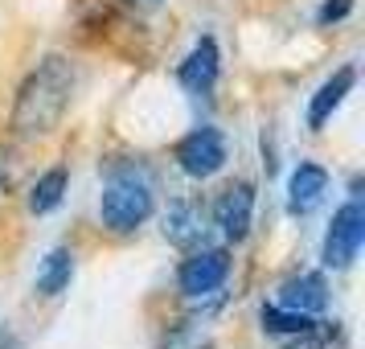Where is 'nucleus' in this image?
<instances>
[{
  "mask_svg": "<svg viewBox=\"0 0 365 349\" xmlns=\"http://www.w3.org/2000/svg\"><path fill=\"white\" fill-rule=\"evenodd\" d=\"M66 189H70V173L66 165H53L46 168L41 177L34 181V189H29V214H53L58 206H62V198H66Z\"/></svg>",
  "mask_w": 365,
  "mask_h": 349,
  "instance_id": "4468645a",
  "label": "nucleus"
},
{
  "mask_svg": "<svg viewBox=\"0 0 365 349\" xmlns=\"http://www.w3.org/2000/svg\"><path fill=\"white\" fill-rule=\"evenodd\" d=\"M320 325V316H308V313H296V308H283V304H263L259 308V329L267 337H279V341H299Z\"/></svg>",
  "mask_w": 365,
  "mask_h": 349,
  "instance_id": "f8f14e48",
  "label": "nucleus"
},
{
  "mask_svg": "<svg viewBox=\"0 0 365 349\" xmlns=\"http://www.w3.org/2000/svg\"><path fill=\"white\" fill-rule=\"evenodd\" d=\"M217 79H222V54H217V41L214 37H201L197 46L181 58L177 83H181V91H189L193 99H205V95H214Z\"/></svg>",
  "mask_w": 365,
  "mask_h": 349,
  "instance_id": "0eeeda50",
  "label": "nucleus"
},
{
  "mask_svg": "<svg viewBox=\"0 0 365 349\" xmlns=\"http://www.w3.org/2000/svg\"><path fill=\"white\" fill-rule=\"evenodd\" d=\"M353 17V0H324L320 9H316V25L320 29H329V25H341V21Z\"/></svg>",
  "mask_w": 365,
  "mask_h": 349,
  "instance_id": "2eb2a0df",
  "label": "nucleus"
},
{
  "mask_svg": "<svg viewBox=\"0 0 365 349\" xmlns=\"http://www.w3.org/2000/svg\"><path fill=\"white\" fill-rule=\"evenodd\" d=\"M234 255L230 247H193L177 267V292L185 300H214L222 292V283L230 280Z\"/></svg>",
  "mask_w": 365,
  "mask_h": 349,
  "instance_id": "7ed1b4c3",
  "label": "nucleus"
},
{
  "mask_svg": "<svg viewBox=\"0 0 365 349\" xmlns=\"http://www.w3.org/2000/svg\"><path fill=\"white\" fill-rule=\"evenodd\" d=\"M283 308H296V313H308V316H320L329 308V280L320 275V271H296V275H287V280L275 288Z\"/></svg>",
  "mask_w": 365,
  "mask_h": 349,
  "instance_id": "9b49d317",
  "label": "nucleus"
},
{
  "mask_svg": "<svg viewBox=\"0 0 365 349\" xmlns=\"http://www.w3.org/2000/svg\"><path fill=\"white\" fill-rule=\"evenodd\" d=\"M119 9H128V13H156V9H165L168 0H115Z\"/></svg>",
  "mask_w": 365,
  "mask_h": 349,
  "instance_id": "f3484780",
  "label": "nucleus"
},
{
  "mask_svg": "<svg viewBox=\"0 0 365 349\" xmlns=\"http://www.w3.org/2000/svg\"><path fill=\"white\" fill-rule=\"evenodd\" d=\"M361 247H365V206H361V198H349L345 206L332 214L320 259H324V267H332V271H349V267L357 263Z\"/></svg>",
  "mask_w": 365,
  "mask_h": 349,
  "instance_id": "39448f33",
  "label": "nucleus"
},
{
  "mask_svg": "<svg viewBox=\"0 0 365 349\" xmlns=\"http://www.w3.org/2000/svg\"><path fill=\"white\" fill-rule=\"evenodd\" d=\"M173 161H177V168H181L185 177H193V181H210V177H217V173L226 168V161H230V144H226L222 128L201 123V128H193V132H185L181 140H177Z\"/></svg>",
  "mask_w": 365,
  "mask_h": 349,
  "instance_id": "20e7f679",
  "label": "nucleus"
},
{
  "mask_svg": "<svg viewBox=\"0 0 365 349\" xmlns=\"http://www.w3.org/2000/svg\"><path fill=\"white\" fill-rule=\"evenodd\" d=\"M329 193V168L316 161H299L287 177V210L296 218H308Z\"/></svg>",
  "mask_w": 365,
  "mask_h": 349,
  "instance_id": "1a4fd4ad",
  "label": "nucleus"
},
{
  "mask_svg": "<svg viewBox=\"0 0 365 349\" xmlns=\"http://www.w3.org/2000/svg\"><path fill=\"white\" fill-rule=\"evenodd\" d=\"M353 86H357V66L332 70L329 79L316 86L312 103H308V128H312V132H324V123L341 111V103L353 95Z\"/></svg>",
  "mask_w": 365,
  "mask_h": 349,
  "instance_id": "9d476101",
  "label": "nucleus"
},
{
  "mask_svg": "<svg viewBox=\"0 0 365 349\" xmlns=\"http://www.w3.org/2000/svg\"><path fill=\"white\" fill-rule=\"evenodd\" d=\"M70 280H74V251L70 247H53L50 255L41 259V267H37L34 292L41 300H58L70 288Z\"/></svg>",
  "mask_w": 365,
  "mask_h": 349,
  "instance_id": "ddd939ff",
  "label": "nucleus"
},
{
  "mask_svg": "<svg viewBox=\"0 0 365 349\" xmlns=\"http://www.w3.org/2000/svg\"><path fill=\"white\" fill-rule=\"evenodd\" d=\"M0 349H25V341H21L9 325H0Z\"/></svg>",
  "mask_w": 365,
  "mask_h": 349,
  "instance_id": "a211bd4d",
  "label": "nucleus"
},
{
  "mask_svg": "<svg viewBox=\"0 0 365 349\" xmlns=\"http://www.w3.org/2000/svg\"><path fill=\"white\" fill-rule=\"evenodd\" d=\"M156 214V185L140 165H119L107 173L99 198V226L115 238L135 234L148 218Z\"/></svg>",
  "mask_w": 365,
  "mask_h": 349,
  "instance_id": "f03ea898",
  "label": "nucleus"
},
{
  "mask_svg": "<svg viewBox=\"0 0 365 349\" xmlns=\"http://www.w3.org/2000/svg\"><path fill=\"white\" fill-rule=\"evenodd\" d=\"M255 201H259V193H255V181H247V177L230 181L217 193L214 226L226 234V243H242L250 234V226H255Z\"/></svg>",
  "mask_w": 365,
  "mask_h": 349,
  "instance_id": "423d86ee",
  "label": "nucleus"
},
{
  "mask_svg": "<svg viewBox=\"0 0 365 349\" xmlns=\"http://www.w3.org/2000/svg\"><path fill=\"white\" fill-rule=\"evenodd\" d=\"M160 231L181 251L201 247L205 243V206H201V198H173L168 210L160 214Z\"/></svg>",
  "mask_w": 365,
  "mask_h": 349,
  "instance_id": "6e6552de",
  "label": "nucleus"
},
{
  "mask_svg": "<svg viewBox=\"0 0 365 349\" xmlns=\"http://www.w3.org/2000/svg\"><path fill=\"white\" fill-rule=\"evenodd\" d=\"M13 181H17V156H13V148L0 140V193H9Z\"/></svg>",
  "mask_w": 365,
  "mask_h": 349,
  "instance_id": "dca6fc26",
  "label": "nucleus"
},
{
  "mask_svg": "<svg viewBox=\"0 0 365 349\" xmlns=\"http://www.w3.org/2000/svg\"><path fill=\"white\" fill-rule=\"evenodd\" d=\"M74 86H78V66L70 62L66 54H50L41 58L25 83L17 86V99L9 111V128L21 140H41L53 136L66 119L70 103H74Z\"/></svg>",
  "mask_w": 365,
  "mask_h": 349,
  "instance_id": "f257e3e1",
  "label": "nucleus"
}]
</instances>
